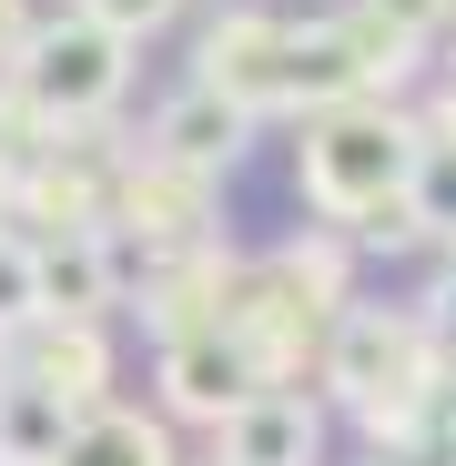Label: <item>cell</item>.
<instances>
[{"instance_id": "1", "label": "cell", "mask_w": 456, "mask_h": 466, "mask_svg": "<svg viewBox=\"0 0 456 466\" xmlns=\"http://www.w3.org/2000/svg\"><path fill=\"white\" fill-rule=\"evenodd\" d=\"M294 223H325V233H355L386 203L416 193V163H426V122L416 102H345V112H315L294 132Z\"/></svg>"}, {"instance_id": "2", "label": "cell", "mask_w": 456, "mask_h": 466, "mask_svg": "<svg viewBox=\"0 0 456 466\" xmlns=\"http://www.w3.org/2000/svg\"><path fill=\"white\" fill-rule=\"evenodd\" d=\"M11 112L41 132V142H82V132H112V112L132 102V41H112V31H92V21H41V41H31V61L11 71Z\"/></svg>"}, {"instance_id": "3", "label": "cell", "mask_w": 456, "mask_h": 466, "mask_svg": "<svg viewBox=\"0 0 456 466\" xmlns=\"http://www.w3.org/2000/svg\"><path fill=\"white\" fill-rule=\"evenodd\" d=\"M0 375H11V385H41V396L71 406V416H102V406H122V396H112L122 335H112V325H71V315H31L21 335H0Z\"/></svg>"}, {"instance_id": "4", "label": "cell", "mask_w": 456, "mask_h": 466, "mask_svg": "<svg viewBox=\"0 0 456 466\" xmlns=\"http://www.w3.org/2000/svg\"><path fill=\"white\" fill-rule=\"evenodd\" d=\"M142 152L234 193V173H254V152H264V122L244 102H223L213 82H173L163 102H152V122H142Z\"/></svg>"}, {"instance_id": "5", "label": "cell", "mask_w": 456, "mask_h": 466, "mask_svg": "<svg viewBox=\"0 0 456 466\" xmlns=\"http://www.w3.org/2000/svg\"><path fill=\"white\" fill-rule=\"evenodd\" d=\"M264 396V375L234 335H183V345H152V416L163 426H203L223 436L244 406Z\"/></svg>"}, {"instance_id": "6", "label": "cell", "mask_w": 456, "mask_h": 466, "mask_svg": "<svg viewBox=\"0 0 456 466\" xmlns=\"http://www.w3.org/2000/svg\"><path fill=\"white\" fill-rule=\"evenodd\" d=\"M284 41H294V11L234 0V11L193 41V71H183V82H213L223 102H244L254 122H284Z\"/></svg>"}, {"instance_id": "7", "label": "cell", "mask_w": 456, "mask_h": 466, "mask_svg": "<svg viewBox=\"0 0 456 466\" xmlns=\"http://www.w3.org/2000/svg\"><path fill=\"white\" fill-rule=\"evenodd\" d=\"M325 436H335V406L315 385H264V396L213 436L203 466H325Z\"/></svg>"}, {"instance_id": "8", "label": "cell", "mask_w": 456, "mask_h": 466, "mask_svg": "<svg viewBox=\"0 0 456 466\" xmlns=\"http://www.w3.org/2000/svg\"><path fill=\"white\" fill-rule=\"evenodd\" d=\"M31 274H41V315H71V325L122 315V274L102 233H31Z\"/></svg>"}, {"instance_id": "9", "label": "cell", "mask_w": 456, "mask_h": 466, "mask_svg": "<svg viewBox=\"0 0 456 466\" xmlns=\"http://www.w3.org/2000/svg\"><path fill=\"white\" fill-rule=\"evenodd\" d=\"M61 466H193V456L173 446V426L152 416V406H102V416L71 426Z\"/></svg>"}, {"instance_id": "10", "label": "cell", "mask_w": 456, "mask_h": 466, "mask_svg": "<svg viewBox=\"0 0 456 466\" xmlns=\"http://www.w3.org/2000/svg\"><path fill=\"white\" fill-rule=\"evenodd\" d=\"M193 11V0H71V21H92V31H112V41H152V31H173Z\"/></svg>"}, {"instance_id": "11", "label": "cell", "mask_w": 456, "mask_h": 466, "mask_svg": "<svg viewBox=\"0 0 456 466\" xmlns=\"http://www.w3.org/2000/svg\"><path fill=\"white\" fill-rule=\"evenodd\" d=\"M406 304H416V315H426V335H436V355L456 365V254H436V264H426V284H416Z\"/></svg>"}, {"instance_id": "12", "label": "cell", "mask_w": 456, "mask_h": 466, "mask_svg": "<svg viewBox=\"0 0 456 466\" xmlns=\"http://www.w3.org/2000/svg\"><path fill=\"white\" fill-rule=\"evenodd\" d=\"M31 41H41V0H0V82L31 61Z\"/></svg>"}, {"instance_id": "13", "label": "cell", "mask_w": 456, "mask_h": 466, "mask_svg": "<svg viewBox=\"0 0 456 466\" xmlns=\"http://www.w3.org/2000/svg\"><path fill=\"white\" fill-rule=\"evenodd\" d=\"M365 466H386V456H365Z\"/></svg>"}, {"instance_id": "14", "label": "cell", "mask_w": 456, "mask_h": 466, "mask_svg": "<svg viewBox=\"0 0 456 466\" xmlns=\"http://www.w3.org/2000/svg\"><path fill=\"white\" fill-rule=\"evenodd\" d=\"M193 466H203V456H193Z\"/></svg>"}, {"instance_id": "15", "label": "cell", "mask_w": 456, "mask_h": 466, "mask_svg": "<svg viewBox=\"0 0 456 466\" xmlns=\"http://www.w3.org/2000/svg\"><path fill=\"white\" fill-rule=\"evenodd\" d=\"M446 466H456V456H446Z\"/></svg>"}]
</instances>
